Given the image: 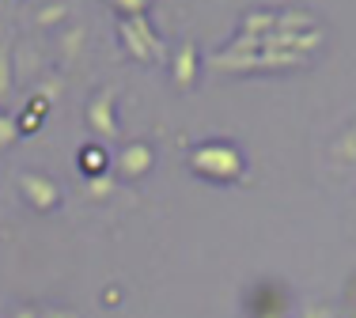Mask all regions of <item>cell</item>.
Here are the masks:
<instances>
[{"label":"cell","mask_w":356,"mask_h":318,"mask_svg":"<svg viewBox=\"0 0 356 318\" xmlns=\"http://www.w3.org/2000/svg\"><path fill=\"white\" fill-rule=\"evenodd\" d=\"M193 171L213 182H235L243 174V156L232 144H205L193 152Z\"/></svg>","instance_id":"6da1fadb"},{"label":"cell","mask_w":356,"mask_h":318,"mask_svg":"<svg viewBox=\"0 0 356 318\" xmlns=\"http://www.w3.org/2000/svg\"><path fill=\"white\" fill-rule=\"evenodd\" d=\"M23 190H27L31 205H35V208H42V212H49V208L57 205V190L49 186L46 178H35V174H31V178H23Z\"/></svg>","instance_id":"7a4b0ae2"},{"label":"cell","mask_w":356,"mask_h":318,"mask_svg":"<svg viewBox=\"0 0 356 318\" xmlns=\"http://www.w3.org/2000/svg\"><path fill=\"white\" fill-rule=\"evenodd\" d=\"M152 167V152L148 148H129V152L122 156V171L125 174H144Z\"/></svg>","instance_id":"3957f363"},{"label":"cell","mask_w":356,"mask_h":318,"mask_svg":"<svg viewBox=\"0 0 356 318\" xmlns=\"http://www.w3.org/2000/svg\"><path fill=\"white\" fill-rule=\"evenodd\" d=\"M80 159H83L80 167H83L88 174H99V171H103V152H99V148H91V152H83Z\"/></svg>","instance_id":"277c9868"},{"label":"cell","mask_w":356,"mask_h":318,"mask_svg":"<svg viewBox=\"0 0 356 318\" xmlns=\"http://www.w3.org/2000/svg\"><path fill=\"white\" fill-rule=\"evenodd\" d=\"M300 318H334V307L330 303H307Z\"/></svg>","instance_id":"5b68a950"},{"label":"cell","mask_w":356,"mask_h":318,"mask_svg":"<svg viewBox=\"0 0 356 318\" xmlns=\"http://www.w3.org/2000/svg\"><path fill=\"white\" fill-rule=\"evenodd\" d=\"M38 318H80V315L72 307H46V311H38Z\"/></svg>","instance_id":"8992f818"},{"label":"cell","mask_w":356,"mask_h":318,"mask_svg":"<svg viewBox=\"0 0 356 318\" xmlns=\"http://www.w3.org/2000/svg\"><path fill=\"white\" fill-rule=\"evenodd\" d=\"M12 318H38V307H15Z\"/></svg>","instance_id":"52a82bcc"}]
</instances>
